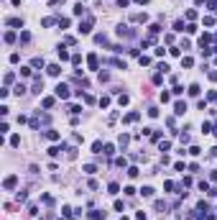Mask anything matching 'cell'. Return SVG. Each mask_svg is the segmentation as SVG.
Here are the masks:
<instances>
[{"instance_id": "ffe728a7", "label": "cell", "mask_w": 217, "mask_h": 220, "mask_svg": "<svg viewBox=\"0 0 217 220\" xmlns=\"http://www.w3.org/2000/svg\"><path fill=\"white\" fill-rule=\"evenodd\" d=\"M194 64V59H192V56H184V59H182V67H186V69H189Z\"/></svg>"}, {"instance_id": "f1b7e54d", "label": "cell", "mask_w": 217, "mask_h": 220, "mask_svg": "<svg viewBox=\"0 0 217 220\" xmlns=\"http://www.w3.org/2000/svg\"><path fill=\"white\" fill-rule=\"evenodd\" d=\"M115 164H118V166H128V159H125V156H120V159H115Z\"/></svg>"}, {"instance_id": "52a82bcc", "label": "cell", "mask_w": 217, "mask_h": 220, "mask_svg": "<svg viewBox=\"0 0 217 220\" xmlns=\"http://www.w3.org/2000/svg\"><path fill=\"white\" fill-rule=\"evenodd\" d=\"M46 72L51 74V77H59V74H61V67H59V64H49V67H46Z\"/></svg>"}, {"instance_id": "d4e9b609", "label": "cell", "mask_w": 217, "mask_h": 220, "mask_svg": "<svg viewBox=\"0 0 217 220\" xmlns=\"http://www.w3.org/2000/svg\"><path fill=\"white\" fill-rule=\"evenodd\" d=\"M84 172H87V174H95L97 166H95V164H84Z\"/></svg>"}, {"instance_id": "4fadbf2b", "label": "cell", "mask_w": 217, "mask_h": 220, "mask_svg": "<svg viewBox=\"0 0 217 220\" xmlns=\"http://www.w3.org/2000/svg\"><path fill=\"white\" fill-rule=\"evenodd\" d=\"M43 136H46L49 141H59V131H46Z\"/></svg>"}, {"instance_id": "ac0fdd59", "label": "cell", "mask_w": 217, "mask_h": 220, "mask_svg": "<svg viewBox=\"0 0 217 220\" xmlns=\"http://www.w3.org/2000/svg\"><path fill=\"white\" fill-rule=\"evenodd\" d=\"M102 154H105V156H112V154H115V148H112V144H105V148H102Z\"/></svg>"}, {"instance_id": "e0dca14e", "label": "cell", "mask_w": 217, "mask_h": 220, "mask_svg": "<svg viewBox=\"0 0 217 220\" xmlns=\"http://www.w3.org/2000/svg\"><path fill=\"white\" fill-rule=\"evenodd\" d=\"M128 141H130V136H128V133H123V136L118 138V144H120L123 148H125V146H128Z\"/></svg>"}, {"instance_id": "7402d4cb", "label": "cell", "mask_w": 217, "mask_h": 220, "mask_svg": "<svg viewBox=\"0 0 217 220\" xmlns=\"http://www.w3.org/2000/svg\"><path fill=\"white\" fill-rule=\"evenodd\" d=\"M141 195H143V197H153V187H143Z\"/></svg>"}, {"instance_id": "9c48e42d", "label": "cell", "mask_w": 217, "mask_h": 220, "mask_svg": "<svg viewBox=\"0 0 217 220\" xmlns=\"http://www.w3.org/2000/svg\"><path fill=\"white\" fill-rule=\"evenodd\" d=\"M90 218H92V220H105V210H92Z\"/></svg>"}, {"instance_id": "9a60e30c", "label": "cell", "mask_w": 217, "mask_h": 220, "mask_svg": "<svg viewBox=\"0 0 217 220\" xmlns=\"http://www.w3.org/2000/svg\"><path fill=\"white\" fill-rule=\"evenodd\" d=\"M102 144H100V141H95V144H92V154H102Z\"/></svg>"}, {"instance_id": "5b68a950", "label": "cell", "mask_w": 217, "mask_h": 220, "mask_svg": "<svg viewBox=\"0 0 217 220\" xmlns=\"http://www.w3.org/2000/svg\"><path fill=\"white\" fill-rule=\"evenodd\" d=\"M130 21H133V23H146L148 16H146V13H133V16H130Z\"/></svg>"}, {"instance_id": "74e56055", "label": "cell", "mask_w": 217, "mask_h": 220, "mask_svg": "<svg viewBox=\"0 0 217 220\" xmlns=\"http://www.w3.org/2000/svg\"><path fill=\"white\" fill-rule=\"evenodd\" d=\"M209 177H212V182H217V172H212V174H209Z\"/></svg>"}, {"instance_id": "83f0119b", "label": "cell", "mask_w": 217, "mask_h": 220, "mask_svg": "<svg viewBox=\"0 0 217 220\" xmlns=\"http://www.w3.org/2000/svg\"><path fill=\"white\" fill-rule=\"evenodd\" d=\"M174 31H186V26L182 23V21H176V23H174Z\"/></svg>"}, {"instance_id": "5bb4252c", "label": "cell", "mask_w": 217, "mask_h": 220, "mask_svg": "<svg viewBox=\"0 0 217 220\" xmlns=\"http://www.w3.org/2000/svg\"><path fill=\"white\" fill-rule=\"evenodd\" d=\"M8 26H16V28H23V21H20V18H8Z\"/></svg>"}, {"instance_id": "ab89813d", "label": "cell", "mask_w": 217, "mask_h": 220, "mask_svg": "<svg viewBox=\"0 0 217 220\" xmlns=\"http://www.w3.org/2000/svg\"><path fill=\"white\" fill-rule=\"evenodd\" d=\"M215 39H217V33H215Z\"/></svg>"}, {"instance_id": "f546056e", "label": "cell", "mask_w": 217, "mask_h": 220, "mask_svg": "<svg viewBox=\"0 0 217 220\" xmlns=\"http://www.w3.org/2000/svg\"><path fill=\"white\" fill-rule=\"evenodd\" d=\"M138 62H141V67H148V64H151L148 56H138Z\"/></svg>"}, {"instance_id": "603a6c76", "label": "cell", "mask_w": 217, "mask_h": 220, "mask_svg": "<svg viewBox=\"0 0 217 220\" xmlns=\"http://www.w3.org/2000/svg\"><path fill=\"white\" fill-rule=\"evenodd\" d=\"M13 41H16V33L8 31V33H5V44H13Z\"/></svg>"}, {"instance_id": "6da1fadb", "label": "cell", "mask_w": 217, "mask_h": 220, "mask_svg": "<svg viewBox=\"0 0 217 220\" xmlns=\"http://www.w3.org/2000/svg\"><path fill=\"white\" fill-rule=\"evenodd\" d=\"M92 26H95V18H92V16H87L84 23H79V33H90V31H92Z\"/></svg>"}, {"instance_id": "836d02e7", "label": "cell", "mask_w": 217, "mask_h": 220, "mask_svg": "<svg viewBox=\"0 0 217 220\" xmlns=\"http://www.w3.org/2000/svg\"><path fill=\"white\" fill-rule=\"evenodd\" d=\"M10 146H20V136H13L10 138Z\"/></svg>"}, {"instance_id": "e575fe53", "label": "cell", "mask_w": 217, "mask_h": 220, "mask_svg": "<svg viewBox=\"0 0 217 220\" xmlns=\"http://www.w3.org/2000/svg\"><path fill=\"white\" fill-rule=\"evenodd\" d=\"M118 5H120V8H125V5H128V0H118Z\"/></svg>"}, {"instance_id": "484cf974", "label": "cell", "mask_w": 217, "mask_h": 220, "mask_svg": "<svg viewBox=\"0 0 217 220\" xmlns=\"http://www.w3.org/2000/svg\"><path fill=\"white\" fill-rule=\"evenodd\" d=\"M31 67H43V56H36V59L31 62Z\"/></svg>"}, {"instance_id": "d590c367", "label": "cell", "mask_w": 217, "mask_h": 220, "mask_svg": "<svg viewBox=\"0 0 217 220\" xmlns=\"http://www.w3.org/2000/svg\"><path fill=\"white\" fill-rule=\"evenodd\" d=\"M209 100H215V103H217V92H209Z\"/></svg>"}, {"instance_id": "cb8c5ba5", "label": "cell", "mask_w": 217, "mask_h": 220, "mask_svg": "<svg viewBox=\"0 0 217 220\" xmlns=\"http://www.w3.org/2000/svg\"><path fill=\"white\" fill-rule=\"evenodd\" d=\"M212 131V123H209V120H204V123H202V133H209Z\"/></svg>"}, {"instance_id": "44dd1931", "label": "cell", "mask_w": 217, "mask_h": 220, "mask_svg": "<svg viewBox=\"0 0 217 220\" xmlns=\"http://www.w3.org/2000/svg\"><path fill=\"white\" fill-rule=\"evenodd\" d=\"M189 95H192V97L199 95V84H189Z\"/></svg>"}, {"instance_id": "d6986e66", "label": "cell", "mask_w": 217, "mask_h": 220, "mask_svg": "<svg viewBox=\"0 0 217 220\" xmlns=\"http://www.w3.org/2000/svg\"><path fill=\"white\" fill-rule=\"evenodd\" d=\"M128 177L135 179V177H138V166H128Z\"/></svg>"}, {"instance_id": "4dcf8cb0", "label": "cell", "mask_w": 217, "mask_h": 220, "mask_svg": "<svg viewBox=\"0 0 217 220\" xmlns=\"http://www.w3.org/2000/svg\"><path fill=\"white\" fill-rule=\"evenodd\" d=\"M199 151H202L199 146H189V154H192V156H199Z\"/></svg>"}, {"instance_id": "7c38bea8", "label": "cell", "mask_w": 217, "mask_h": 220, "mask_svg": "<svg viewBox=\"0 0 217 220\" xmlns=\"http://www.w3.org/2000/svg\"><path fill=\"white\" fill-rule=\"evenodd\" d=\"M74 16H87V8H84L82 3H77V5H74Z\"/></svg>"}, {"instance_id": "30bf717a", "label": "cell", "mask_w": 217, "mask_h": 220, "mask_svg": "<svg viewBox=\"0 0 217 220\" xmlns=\"http://www.w3.org/2000/svg\"><path fill=\"white\" fill-rule=\"evenodd\" d=\"M54 103H56L54 97H43V100H41V105H43L46 110H51V108H54Z\"/></svg>"}, {"instance_id": "d6a6232c", "label": "cell", "mask_w": 217, "mask_h": 220, "mask_svg": "<svg viewBox=\"0 0 217 220\" xmlns=\"http://www.w3.org/2000/svg\"><path fill=\"white\" fill-rule=\"evenodd\" d=\"M123 207H125V205H123V200H115V210L123 212Z\"/></svg>"}, {"instance_id": "3957f363", "label": "cell", "mask_w": 217, "mask_h": 220, "mask_svg": "<svg viewBox=\"0 0 217 220\" xmlns=\"http://www.w3.org/2000/svg\"><path fill=\"white\" fill-rule=\"evenodd\" d=\"M87 67H90L92 72H95V69H100V59H97V54H90V56H87Z\"/></svg>"}, {"instance_id": "277c9868", "label": "cell", "mask_w": 217, "mask_h": 220, "mask_svg": "<svg viewBox=\"0 0 217 220\" xmlns=\"http://www.w3.org/2000/svg\"><path fill=\"white\" fill-rule=\"evenodd\" d=\"M16 184H18V177H16V174H10V177H5L3 187H5V189H13V187H16Z\"/></svg>"}, {"instance_id": "8992f818", "label": "cell", "mask_w": 217, "mask_h": 220, "mask_svg": "<svg viewBox=\"0 0 217 220\" xmlns=\"http://www.w3.org/2000/svg\"><path fill=\"white\" fill-rule=\"evenodd\" d=\"M174 113H176V115H184V113H186V103H182V100L174 103Z\"/></svg>"}, {"instance_id": "7a4b0ae2", "label": "cell", "mask_w": 217, "mask_h": 220, "mask_svg": "<svg viewBox=\"0 0 217 220\" xmlns=\"http://www.w3.org/2000/svg\"><path fill=\"white\" fill-rule=\"evenodd\" d=\"M56 97H61V100H67V97H69V87H67V84H56Z\"/></svg>"}, {"instance_id": "4316f807", "label": "cell", "mask_w": 217, "mask_h": 220, "mask_svg": "<svg viewBox=\"0 0 217 220\" xmlns=\"http://www.w3.org/2000/svg\"><path fill=\"white\" fill-rule=\"evenodd\" d=\"M118 103H120V108H123V105H128V103H130V97H128V95H120V97H118Z\"/></svg>"}, {"instance_id": "f35d334b", "label": "cell", "mask_w": 217, "mask_h": 220, "mask_svg": "<svg viewBox=\"0 0 217 220\" xmlns=\"http://www.w3.org/2000/svg\"><path fill=\"white\" fill-rule=\"evenodd\" d=\"M215 136H217V123H215Z\"/></svg>"}, {"instance_id": "8d00e7d4", "label": "cell", "mask_w": 217, "mask_h": 220, "mask_svg": "<svg viewBox=\"0 0 217 220\" xmlns=\"http://www.w3.org/2000/svg\"><path fill=\"white\" fill-rule=\"evenodd\" d=\"M194 3H197V5H207V0H194Z\"/></svg>"}, {"instance_id": "1f68e13d", "label": "cell", "mask_w": 217, "mask_h": 220, "mask_svg": "<svg viewBox=\"0 0 217 220\" xmlns=\"http://www.w3.org/2000/svg\"><path fill=\"white\" fill-rule=\"evenodd\" d=\"M110 105V97H100V108H107Z\"/></svg>"}, {"instance_id": "ba28073f", "label": "cell", "mask_w": 217, "mask_h": 220, "mask_svg": "<svg viewBox=\"0 0 217 220\" xmlns=\"http://www.w3.org/2000/svg\"><path fill=\"white\" fill-rule=\"evenodd\" d=\"M138 118H141V113H135V110H133V113H128V115L123 118V123H135Z\"/></svg>"}, {"instance_id": "2e32d148", "label": "cell", "mask_w": 217, "mask_h": 220, "mask_svg": "<svg viewBox=\"0 0 217 220\" xmlns=\"http://www.w3.org/2000/svg\"><path fill=\"white\" fill-rule=\"evenodd\" d=\"M107 189H110V195H118V192H120V184H118V182H110V187H107Z\"/></svg>"}, {"instance_id": "8fae6325", "label": "cell", "mask_w": 217, "mask_h": 220, "mask_svg": "<svg viewBox=\"0 0 217 220\" xmlns=\"http://www.w3.org/2000/svg\"><path fill=\"white\" fill-rule=\"evenodd\" d=\"M56 54H59V59H61V62H67V59H69V51H67L64 46H59V49H56Z\"/></svg>"}]
</instances>
